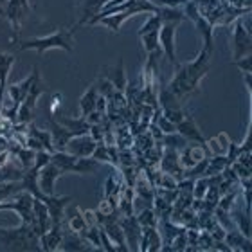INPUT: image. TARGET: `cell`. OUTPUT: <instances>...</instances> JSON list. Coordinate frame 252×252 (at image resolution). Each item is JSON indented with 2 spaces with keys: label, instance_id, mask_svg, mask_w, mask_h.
<instances>
[{
  "label": "cell",
  "instance_id": "obj_28",
  "mask_svg": "<svg viewBox=\"0 0 252 252\" xmlns=\"http://www.w3.org/2000/svg\"><path fill=\"white\" fill-rule=\"evenodd\" d=\"M141 40H142V47H144V51L148 54L158 51V31L144 32V34H141Z\"/></svg>",
  "mask_w": 252,
  "mask_h": 252
},
{
  "label": "cell",
  "instance_id": "obj_35",
  "mask_svg": "<svg viewBox=\"0 0 252 252\" xmlns=\"http://www.w3.org/2000/svg\"><path fill=\"white\" fill-rule=\"evenodd\" d=\"M234 65H238V67L242 68L243 72L245 74H249L252 70V60H251V54H249L247 58L243 56V58H240V60H234Z\"/></svg>",
  "mask_w": 252,
  "mask_h": 252
},
{
  "label": "cell",
  "instance_id": "obj_6",
  "mask_svg": "<svg viewBox=\"0 0 252 252\" xmlns=\"http://www.w3.org/2000/svg\"><path fill=\"white\" fill-rule=\"evenodd\" d=\"M43 204L47 205L49 216L53 223H63V216H65V209L68 207V204L72 202V196H56V194H43L40 198Z\"/></svg>",
  "mask_w": 252,
  "mask_h": 252
},
{
  "label": "cell",
  "instance_id": "obj_24",
  "mask_svg": "<svg viewBox=\"0 0 252 252\" xmlns=\"http://www.w3.org/2000/svg\"><path fill=\"white\" fill-rule=\"evenodd\" d=\"M188 15L191 16V18H193L194 22H196V26L200 27V32H204V36H205V49H207V51L211 53V49H213V38H211L213 31H211V26L207 24V22L200 20V16H198V13H196V9H194L193 4H189Z\"/></svg>",
  "mask_w": 252,
  "mask_h": 252
},
{
  "label": "cell",
  "instance_id": "obj_8",
  "mask_svg": "<svg viewBox=\"0 0 252 252\" xmlns=\"http://www.w3.org/2000/svg\"><path fill=\"white\" fill-rule=\"evenodd\" d=\"M245 54H251V34L243 29L242 20L236 22L234 36H232V60H240Z\"/></svg>",
  "mask_w": 252,
  "mask_h": 252
},
{
  "label": "cell",
  "instance_id": "obj_31",
  "mask_svg": "<svg viewBox=\"0 0 252 252\" xmlns=\"http://www.w3.org/2000/svg\"><path fill=\"white\" fill-rule=\"evenodd\" d=\"M92 157H94L97 162H112L110 150L105 146V142H97V146H95L94 153H92Z\"/></svg>",
  "mask_w": 252,
  "mask_h": 252
},
{
  "label": "cell",
  "instance_id": "obj_20",
  "mask_svg": "<svg viewBox=\"0 0 252 252\" xmlns=\"http://www.w3.org/2000/svg\"><path fill=\"white\" fill-rule=\"evenodd\" d=\"M105 78L110 81L116 90L123 92L126 89V74H125V65H123V60L117 62V67H106L105 68Z\"/></svg>",
  "mask_w": 252,
  "mask_h": 252
},
{
  "label": "cell",
  "instance_id": "obj_2",
  "mask_svg": "<svg viewBox=\"0 0 252 252\" xmlns=\"http://www.w3.org/2000/svg\"><path fill=\"white\" fill-rule=\"evenodd\" d=\"M209 63H211V53L207 49H204L194 62L186 63L184 65L188 81L191 83V87H193L196 92H198V85H200V81H202V78L209 72Z\"/></svg>",
  "mask_w": 252,
  "mask_h": 252
},
{
  "label": "cell",
  "instance_id": "obj_14",
  "mask_svg": "<svg viewBox=\"0 0 252 252\" xmlns=\"http://www.w3.org/2000/svg\"><path fill=\"white\" fill-rule=\"evenodd\" d=\"M34 74H36V70L32 68V74H31V76L24 78L22 81H18V83L7 85V94H9V97L13 99V105H18V106H20L22 101L26 99L27 92H29V89H31L32 81H34Z\"/></svg>",
  "mask_w": 252,
  "mask_h": 252
},
{
  "label": "cell",
  "instance_id": "obj_19",
  "mask_svg": "<svg viewBox=\"0 0 252 252\" xmlns=\"http://www.w3.org/2000/svg\"><path fill=\"white\" fill-rule=\"evenodd\" d=\"M101 227L105 229V232L110 236V240L117 245V251L126 252L130 251L128 245H126V238H125V232H123L121 225H119V221L117 220H106L105 223H101Z\"/></svg>",
  "mask_w": 252,
  "mask_h": 252
},
{
  "label": "cell",
  "instance_id": "obj_29",
  "mask_svg": "<svg viewBox=\"0 0 252 252\" xmlns=\"http://www.w3.org/2000/svg\"><path fill=\"white\" fill-rule=\"evenodd\" d=\"M211 184V177H200V179L194 180L193 184V198L196 200H204L207 189H209Z\"/></svg>",
  "mask_w": 252,
  "mask_h": 252
},
{
  "label": "cell",
  "instance_id": "obj_17",
  "mask_svg": "<svg viewBox=\"0 0 252 252\" xmlns=\"http://www.w3.org/2000/svg\"><path fill=\"white\" fill-rule=\"evenodd\" d=\"M34 70H36V74H34V81H32L31 89H29V92H27L26 99L22 101L20 105H24L26 108H29V110L34 112V108H36V103H38V97L45 92V85H43L42 78H40V70H38V67H34Z\"/></svg>",
  "mask_w": 252,
  "mask_h": 252
},
{
  "label": "cell",
  "instance_id": "obj_5",
  "mask_svg": "<svg viewBox=\"0 0 252 252\" xmlns=\"http://www.w3.org/2000/svg\"><path fill=\"white\" fill-rule=\"evenodd\" d=\"M63 175L62 169L56 166L54 162L45 164L42 169H40V175H38V186H40V191L43 194H56V180Z\"/></svg>",
  "mask_w": 252,
  "mask_h": 252
},
{
  "label": "cell",
  "instance_id": "obj_10",
  "mask_svg": "<svg viewBox=\"0 0 252 252\" xmlns=\"http://www.w3.org/2000/svg\"><path fill=\"white\" fill-rule=\"evenodd\" d=\"M49 126H51V135H53V144H54V150L56 152H65V146H67V142L72 139L76 133L72 130H68L65 128L63 125H60L58 121H54V119H49Z\"/></svg>",
  "mask_w": 252,
  "mask_h": 252
},
{
  "label": "cell",
  "instance_id": "obj_16",
  "mask_svg": "<svg viewBox=\"0 0 252 252\" xmlns=\"http://www.w3.org/2000/svg\"><path fill=\"white\" fill-rule=\"evenodd\" d=\"M108 0H83V7L79 9V20L76 24V29L79 26H85V24H89L95 15H99L101 9L106 5Z\"/></svg>",
  "mask_w": 252,
  "mask_h": 252
},
{
  "label": "cell",
  "instance_id": "obj_30",
  "mask_svg": "<svg viewBox=\"0 0 252 252\" xmlns=\"http://www.w3.org/2000/svg\"><path fill=\"white\" fill-rule=\"evenodd\" d=\"M160 26H162V20L158 18V15H150L148 16V20L144 22V26L141 27V31H139V36L141 34H144V32H150V31H158L160 29Z\"/></svg>",
  "mask_w": 252,
  "mask_h": 252
},
{
  "label": "cell",
  "instance_id": "obj_22",
  "mask_svg": "<svg viewBox=\"0 0 252 252\" xmlns=\"http://www.w3.org/2000/svg\"><path fill=\"white\" fill-rule=\"evenodd\" d=\"M97 95H99V92H97V87H95V85H92V87L81 95V99H79V108H81V116L83 117L90 116V114L95 110Z\"/></svg>",
  "mask_w": 252,
  "mask_h": 252
},
{
  "label": "cell",
  "instance_id": "obj_26",
  "mask_svg": "<svg viewBox=\"0 0 252 252\" xmlns=\"http://www.w3.org/2000/svg\"><path fill=\"white\" fill-rule=\"evenodd\" d=\"M20 191H24L22 180H0V202L15 196Z\"/></svg>",
  "mask_w": 252,
  "mask_h": 252
},
{
  "label": "cell",
  "instance_id": "obj_4",
  "mask_svg": "<svg viewBox=\"0 0 252 252\" xmlns=\"http://www.w3.org/2000/svg\"><path fill=\"white\" fill-rule=\"evenodd\" d=\"M97 142L92 139V135L89 133H81V135H74L65 146V152L76 157H92Z\"/></svg>",
  "mask_w": 252,
  "mask_h": 252
},
{
  "label": "cell",
  "instance_id": "obj_32",
  "mask_svg": "<svg viewBox=\"0 0 252 252\" xmlns=\"http://www.w3.org/2000/svg\"><path fill=\"white\" fill-rule=\"evenodd\" d=\"M164 144H166V148H171V150H182L186 146V139L180 133H177V135L168 133L164 139Z\"/></svg>",
  "mask_w": 252,
  "mask_h": 252
},
{
  "label": "cell",
  "instance_id": "obj_18",
  "mask_svg": "<svg viewBox=\"0 0 252 252\" xmlns=\"http://www.w3.org/2000/svg\"><path fill=\"white\" fill-rule=\"evenodd\" d=\"M177 131H179L184 139H188V141H196V142L205 144L204 135L200 133L198 126H196V123H194V119L191 116H186L184 119L177 125Z\"/></svg>",
  "mask_w": 252,
  "mask_h": 252
},
{
  "label": "cell",
  "instance_id": "obj_25",
  "mask_svg": "<svg viewBox=\"0 0 252 252\" xmlns=\"http://www.w3.org/2000/svg\"><path fill=\"white\" fill-rule=\"evenodd\" d=\"M67 225L68 229H72L76 232H81L87 227V221H85L83 211L79 209L78 205H72L68 209V216H67Z\"/></svg>",
  "mask_w": 252,
  "mask_h": 252
},
{
  "label": "cell",
  "instance_id": "obj_33",
  "mask_svg": "<svg viewBox=\"0 0 252 252\" xmlns=\"http://www.w3.org/2000/svg\"><path fill=\"white\" fill-rule=\"evenodd\" d=\"M157 196H160L162 200H166L168 204H173L177 196H179V189H166V188H158L157 189Z\"/></svg>",
  "mask_w": 252,
  "mask_h": 252
},
{
  "label": "cell",
  "instance_id": "obj_36",
  "mask_svg": "<svg viewBox=\"0 0 252 252\" xmlns=\"http://www.w3.org/2000/svg\"><path fill=\"white\" fill-rule=\"evenodd\" d=\"M9 144H11V142L7 141V137L0 135V153H4V152H9Z\"/></svg>",
  "mask_w": 252,
  "mask_h": 252
},
{
  "label": "cell",
  "instance_id": "obj_9",
  "mask_svg": "<svg viewBox=\"0 0 252 252\" xmlns=\"http://www.w3.org/2000/svg\"><path fill=\"white\" fill-rule=\"evenodd\" d=\"M160 169L164 173L173 175L177 180H182V173H184V168L180 164L179 153L177 150H171V148H166L162 158H160Z\"/></svg>",
  "mask_w": 252,
  "mask_h": 252
},
{
  "label": "cell",
  "instance_id": "obj_13",
  "mask_svg": "<svg viewBox=\"0 0 252 252\" xmlns=\"http://www.w3.org/2000/svg\"><path fill=\"white\" fill-rule=\"evenodd\" d=\"M160 245H162V240H160V232H158V227H142V234H141V242H139V251H160Z\"/></svg>",
  "mask_w": 252,
  "mask_h": 252
},
{
  "label": "cell",
  "instance_id": "obj_34",
  "mask_svg": "<svg viewBox=\"0 0 252 252\" xmlns=\"http://www.w3.org/2000/svg\"><path fill=\"white\" fill-rule=\"evenodd\" d=\"M234 200H236V191L227 193V194H223L221 202H218V205H216V207H220V209H223V211H231L232 204H234Z\"/></svg>",
  "mask_w": 252,
  "mask_h": 252
},
{
  "label": "cell",
  "instance_id": "obj_11",
  "mask_svg": "<svg viewBox=\"0 0 252 252\" xmlns=\"http://www.w3.org/2000/svg\"><path fill=\"white\" fill-rule=\"evenodd\" d=\"M15 63V56L9 53H0V114L4 110V94L7 90L11 67Z\"/></svg>",
  "mask_w": 252,
  "mask_h": 252
},
{
  "label": "cell",
  "instance_id": "obj_27",
  "mask_svg": "<svg viewBox=\"0 0 252 252\" xmlns=\"http://www.w3.org/2000/svg\"><path fill=\"white\" fill-rule=\"evenodd\" d=\"M137 221L141 227H158V216L155 215L153 207H144L137 213Z\"/></svg>",
  "mask_w": 252,
  "mask_h": 252
},
{
  "label": "cell",
  "instance_id": "obj_7",
  "mask_svg": "<svg viewBox=\"0 0 252 252\" xmlns=\"http://www.w3.org/2000/svg\"><path fill=\"white\" fill-rule=\"evenodd\" d=\"M177 27H179V22H162V26H160V45H162L166 58L171 63H177V53H175Z\"/></svg>",
  "mask_w": 252,
  "mask_h": 252
},
{
  "label": "cell",
  "instance_id": "obj_21",
  "mask_svg": "<svg viewBox=\"0 0 252 252\" xmlns=\"http://www.w3.org/2000/svg\"><path fill=\"white\" fill-rule=\"evenodd\" d=\"M229 251H249L251 249V238H245L240 231H229L225 232L223 238Z\"/></svg>",
  "mask_w": 252,
  "mask_h": 252
},
{
  "label": "cell",
  "instance_id": "obj_15",
  "mask_svg": "<svg viewBox=\"0 0 252 252\" xmlns=\"http://www.w3.org/2000/svg\"><path fill=\"white\" fill-rule=\"evenodd\" d=\"M60 251H90V247L89 242L85 238H81L79 232L72 231V229H65Z\"/></svg>",
  "mask_w": 252,
  "mask_h": 252
},
{
  "label": "cell",
  "instance_id": "obj_3",
  "mask_svg": "<svg viewBox=\"0 0 252 252\" xmlns=\"http://www.w3.org/2000/svg\"><path fill=\"white\" fill-rule=\"evenodd\" d=\"M119 221V225H121L123 232H125V238H126V245L130 251H139V242H141V234H142V227L141 223L137 221V216L135 215H130V216H123Z\"/></svg>",
  "mask_w": 252,
  "mask_h": 252
},
{
  "label": "cell",
  "instance_id": "obj_12",
  "mask_svg": "<svg viewBox=\"0 0 252 252\" xmlns=\"http://www.w3.org/2000/svg\"><path fill=\"white\" fill-rule=\"evenodd\" d=\"M62 238H63V223H53L51 229L40 236V245H42V249L45 252L58 251L60 245H62Z\"/></svg>",
  "mask_w": 252,
  "mask_h": 252
},
{
  "label": "cell",
  "instance_id": "obj_1",
  "mask_svg": "<svg viewBox=\"0 0 252 252\" xmlns=\"http://www.w3.org/2000/svg\"><path fill=\"white\" fill-rule=\"evenodd\" d=\"M74 31H76V27H70V29H65V31L53 32V34H49V36L24 40V42H20V49L22 51L32 49V51H36L38 54H43L45 51H51V49H63L65 53H72Z\"/></svg>",
  "mask_w": 252,
  "mask_h": 252
},
{
  "label": "cell",
  "instance_id": "obj_23",
  "mask_svg": "<svg viewBox=\"0 0 252 252\" xmlns=\"http://www.w3.org/2000/svg\"><path fill=\"white\" fill-rule=\"evenodd\" d=\"M26 169L22 166H15V158H7L0 164V180H22Z\"/></svg>",
  "mask_w": 252,
  "mask_h": 252
}]
</instances>
